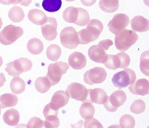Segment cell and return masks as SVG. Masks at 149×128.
<instances>
[{
	"instance_id": "6da1fadb",
	"label": "cell",
	"mask_w": 149,
	"mask_h": 128,
	"mask_svg": "<svg viewBox=\"0 0 149 128\" xmlns=\"http://www.w3.org/2000/svg\"><path fill=\"white\" fill-rule=\"evenodd\" d=\"M137 40H138V35L136 31L124 29L123 31L115 35L114 43L119 51L125 52L129 50L131 46H133L137 42Z\"/></svg>"
},
{
	"instance_id": "7a4b0ae2",
	"label": "cell",
	"mask_w": 149,
	"mask_h": 128,
	"mask_svg": "<svg viewBox=\"0 0 149 128\" xmlns=\"http://www.w3.org/2000/svg\"><path fill=\"white\" fill-rule=\"evenodd\" d=\"M68 68H69L68 64L64 62L56 61L55 63L49 65L46 78L50 80L52 86H54L60 82L62 76L68 71Z\"/></svg>"
},
{
	"instance_id": "3957f363",
	"label": "cell",
	"mask_w": 149,
	"mask_h": 128,
	"mask_svg": "<svg viewBox=\"0 0 149 128\" xmlns=\"http://www.w3.org/2000/svg\"><path fill=\"white\" fill-rule=\"evenodd\" d=\"M136 80V75L133 69L125 68L123 71L116 73L112 77V84L118 89H124Z\"/></svg>"
},
{
	"instance_id": "277c9868",
	"label": "cell",
	"mask_w": 149,
	"mask_h": 128,
	"mask_svg": "<svg viewBox=\"0 0 149 128\" xmlns=\"http://www.w3.org/2000/svg\"><path fill=\"white\" fill-rule=\"evenodd\" d=\"M23 34V29L21 27L8 25L0 32V43L9 45L19 40Z\"/></svg>"
},
{
	"instance_id": "5b68a950",
	"label": "cell",
	"mask_w": 149,
	"mask_h": 128,
	"mask_svg": "<svg viewBox=\"0 0 149 128\" xmlns=\"http://www.w3.org/2000/svg\"><path fill=\"white\" fill-rule=\"evenodd\" d=\"M60 41L63 46L67 49H76L78 46L77 32L73 27H65L60 33Z\"/></svg>"
},
{
	"instance_id": "8992f818",
	"label": "cell",
	"mask_w": 149,
	"mask_h": 128,
	"mask_svg": "<svg viewBox=\"0 0 149 128\" xmlns=\"http://www.w3.org/2000/svg\"><path fill=\"white\" fill-rule=\"evenodd\" d=\"M107 78V72L101 67H95L87 71L84 75V81L88 85L100 84Z\"/></svg>"
},
{
	"instance_id": "52a82bcc",
	"label": "cell",
	"mask_w": 149,
	"mask_h": 128,
	"mask_svg": "<svg viewBox=\"0 0 149 128\" xmlns=\"http://www.w3.org/2000/svg\"><path fill=\"white\" fill-rule=\"evenodd\" d=\"M130 23V19L125 14H116L113 17L112 20L109 22L108 27L109 30L113 34H118L123 31Z\"/></svg>"
},
{
	"instance_id": "ba28073f",
	"label": "cell",
	"mask_w": 149,
	"mask_h": 128,
	"mask_svg": "<svg viewBox=\"0 0 149 128\" xmlns=\"http://www.w3.org/2000/svg\"><path fill=\"white\" fill-rule=\"evenodd\" d=\"M66 92L69 95V97L79 101H86L88 96V90L85 86L76 82L71 83L67 87Z\"/></svg>"
},
{
	"instance_id": "9c48e42d",
	"label": "cell",
	"mask_w": 149,
	"mask_h": 128,
	"mask_svg": "<svg viewBox=\"0 0 149 128\" xmlns=\"http://www.w3.org/2000/svg\"><path fill=\"white\" fill-rule=\"evenodd\" d=\"M42 33L45 40L54 41L57 36V21L54 18H47L46 22L42 25Z\"/></svg>"
},
{
	"instance_id": "30bf717a",
	"label": "cell",
	"mask_w": 149,
	"mask_h": 128,
	"mask_svg": "<svg viewBox=\"0 0 149 128\" xmlns=\"http://www.w3.org/2000/svg\"><path fill=\"white\" fill-rule=\"evenodd\" d=\"M69 95L67 94L66 91L64 90H58L56 91L52 97L51 102L49 103L54 110H59L60 108L65 107L69 101Z\"/></svg>"
},
{
	"instance_id": "8fae6325",
	"label": "cell",
	"mask_w": 149,
	"mask_h": 128,
	"mask_svg": "<svg viewBox=\"0 0 149 128\" xmlns=\"http://www.w3.org/2000/svg\"><path fill=\"white\" fill-rule=\"evenodd\" d=\"M129 86V90L134 95L146 96L149 93V82L147 79L142 78L135 80L133 84Z\"/></svg>"
},
{
	"instance_id": "7c38bea8",
	"label": "cell",
	"mask_w": 149,
	"mask_h": 128,
	"mask_svg": "<svg viewBox=\"0 0 149 128\" xmlns=\"http://www.w3.org/2000/svg\"><path fill=\"white\" fill-rule=\"evenodd\" d=\"M88 56L90 60L96 63L104 64L107 60L108 55L106 54L105 50L101 48L100 45H93L88 49Z\"/></svg>"
},
{
	"instance_id": "4fadbf2b",
	"label": "cell",
	"mask_w": 149,
	"mask_h": 128,
	"mask_svg": "<svg viewBox=\"0 0 149 128\" xmlns=\"http://www.w3.org/2000/svg\"><path fill=\"white\" fill-rule=\"evenodd\" d=\"M86 65H87V58L79 52H74L68 58V66H70L74 70H80L84 68Z\"/></svg>"
},
{
	"instance_id": "5bb4252c",
	"label": "cell",
	"mask_w": 149,
	"mask_h": 128,
	"mask_svg": "<svg viewBox=\"0 0 149 128\" xmlns=\"http://www.w3.org/2000/svg\"><path fill=\"white\" fill-rule=\"evenodd\" d=\"M131 26L133 31L138 32H145L147 31L149 29V22L148 20L142 16H136L131 20Z\"/></svg>"
},
{
	"instance_id": "9a60e30c",
	"label": "cell",
	"mask_w": 149,
	"mask_h": 128,
	"mask_svg": "<svg viewBox=\"0 0 149 128\" xmlns=\"http://www.w3.org/2000/svg\"><path fill=\"white\" fill-rule=\"evenodd\" d=\"M88 95L90 101L96 104H103L108 98L107 93L102 89L88 90Z\"/></svg>"
},
{
	"instance_id": "2e32d148",
	"label": "cell",
	"mask_w": 149,
	"mask_h": 128,
	"mask_svg": "<svg viewBox=\"0 0 149 128\" xmlns=\"http://www.w3.org/2000/svg\"><path fill=\"white\" fill-rule=\"evenodd\" d=\"M28 18L31 22L36 25H42L47 20V16L40 9H31L28 14Z\"/></svg>"
},
{
	"instance_id": "e0dca14e",
	"label": "cell",
	"mask_w": 149,
	"mask_h": 128,
	"mask_svg": "<svg viewBox=\"0 0 149 128\" xmlns=\"http://www.w3.org/2000/svg\"><path fill=\"white\" fill-rule=\"evenodd\" d=\"M79 113L81 117L85 120L93 118V116L95 114V107L93 106L92 102L90 101V100H86L84 101L83 104L80 106Z\"/></svg>"
},
{
	"instance_id": "ac0fdd59",
	"label": "cell",
	"mask_w": 149,
	"mask_h": 128,
	"mask_svg": "<svg viewBox=\"0 0 149 128\" xmlns=\"http://www.w3.org/2000/svg\"><path fill=\"white\" fill-rule=\"evenodd\" d=\"M19 113L15 109H9L3 115V120L9 126H16L19 122Z\"/></svg>"
},
{
	"instance_id": "d6986e66",
	"label": "cell",
	"mask_w": 149,
	"mask_h": 128,
	"mask_svg": "<svg viewBox=\"0 0 149 128\" xmlns=\"http://www.w3.org/2000/svg\"><path fill=\"white\" fill-rule=\"evenodd\" d=\"M126 99H127V96H126L125 92L123 90L114 91L110 97H108V100L110 101V102L114 107L117 108L123 105L124 102L126 101Z\"/></svg>"
},
{
	"instance_id": "ffe728a7",
	"label": "cell",
	"mask_w": 149,
	"mask_h": 128,
	"mask_svg": "<svg viewBox=\"0 0 149 128\" xmlns=\"http://www.w3.org/2000/svg\"><path fill=\"white\" fill-rule=\"evenodd\" d=\"M77 38H78V44L86 45L91 42H93V41H96L99 38V35H96V34L89 31L87 29H84V30H81L77 33Z\"/></svg>"
},
{
	"instance_id": "44dd1931",
	"label": "cell",
	"mask_w": 149,
	"mask_h": 128,
	"mask_svg": "<svg viewBox=\"0 0 149 128\" xmlns=\"http://www.w3.org/2000/svg\"><path fill=\"white\" fill-rule=\"evenodd\" d=\"M18 103V97L12 93H6L0 96V108L14 107Z\"/></svg>"
},
{
	"instance_id": "7402d4cb",
	"label": "cell",
	"mask_w": 149,
	"mask_h": 128,
	"mask_svg": "<svg viewBox=\"0 0 149 128\" xmlns=\"http://www.w3.org/2000/svg\"><path fill=\"white\" fill-rule=\"evenodd\" d=\"M13 66L16 68V70L21 75L22 73L31 70L32 67V63L31 60L27 59V58L21 57L13 61Z\"/></svg>"
},
{
	"instance_id": "603a6c76",
	"label": "cell",
	"mask_w": 149,
	"mask_h": 128,
	"mask_svg": "<svg viewBox=\"0 0 149 128\" xmlns=\"http://www.w3.org/2000/svg\"><path fill=\"white\" fill-rule=\"evenodd\" d=\"M27 49L32 55H40L43 51V43L40 39H31L27 43Z\"/></svg>"
},
{
	"instance_id": "cb8c5ba5",
	"label": "cell",
	"mask_w": 149,
	"mask_h": 128,
	"mask_svg": "<svg viewBox=\"0 0 149 128\" xmlns=\"http://www.w3.org/2000/svg\"><path fill=\"white\" fill-rule=\"evenodd\" d=\"M26 89V83L25 81L20 78L19 77H14V78L10 82V90L12 93L15 94H20L23 93Z\"/></svg>"
},
{
	"instance_id": "d4e9b609",
	"label": "cell",
	"mask_w": 149,
	"mask_h": 128,
	"mask_svg": "<svg viewBox=\"0 0 149 128\" xmlns=\"http://www.w3.org/2000/svg\"><path fill=\"white\" fill-rule=\"evenodd\" d=\"M100 8L107 13H112L119 8V0H100Z\"/></svg>"
},
{
	"instance_id": "484cf974",
	"label": "cell",
	"mask_w": 149,
	"mask_h": 128,
	"mask_svg": "<svg viewBox=\"0 0 149 128\" xmlns=\"http://www.w3.org/2000/svg\"><path fill=\"white\" fill-rule=\"evenodd\" d=\"M35 89L40 93H46L52 87L50 80L46 77L38 78L35 80Z\"/></svg>"
},
{
	"instance_id": "4316f807",
	"label": "cell",
	"mask_w": 149,
	"mask_h": 128,
	"mask_svg": "<svg viewBox=\"0 0 149 128\" xmlns=\"http://www.w3.org/2000/svg\"><path fill=\"white\" fill-rule=\"evenodd\" d=\"M62 7V0H43L42 8L47 12H57Z\"/></svg>"
},
{
	"instance_id": "83f0119b",
	"label": "cell",
	"mask_w": 149,
	"mask_h": 128,
	"mask_svg": "<svg viewBox=\"0 0 149 128\" xmlns=\"http://www.w3.org/2000/svg\"><path fill=\"white\" fill-rule=\"evenodd\" d=\"M78 16V8L74 7L67 8L64 13H63V18L64 20L67 23H74Z\"/></svg>"
},
{
	"instance_id": "f1b7e54d",
	"label": "cell",
	"mask_w": 149,
	"mask_h": 128,
	"mask_svg": "<svg viewBox=\"0 0 149 128\" xmlns=\"http://www.w3.org/2000/svg\"><path fill=\"white\" fill-rule=\"evenodd\" d=\"M8 17L10 20H12L13 22H20L24 20L25 14L21 8L18 7V6H14V7L9 10Z\"/></svg>"
},
{
	"instance_id": "f546056e",
	"label": "cell",
	"mask_w": 149,
	"mask_h": 128,
	"mask_svg": "<svg viewBox=\"0 0 149 128\" xmlns=\"http://www.w3.org/2000/svg\"><path fill=\"white\" fill-rule=\"evenodd\" d=\"M61 53H62V50L58 45L52 44L48 46L47 51H46V56L49 60L55 62L59 59V57L61 56Z\"/></svg>"
},
{
	"instance_id": "4dcf8cb0",
	"label": "cell",
	"mask_w": 149,
	"mask_h": 128,
	"mask_svg": "<svg viewBox=\"0 0 149 128\" xmlns=\"http://www.w3.org/2000/svg\"><path fill=\"white\" fill-rule=\"evenodd\" d=\"M87 30H88L89 31H91L92 33L96 34V35H99L103 31V24L102 22L99 20H89V21L87 24Z\"/></svg>"
},
{
	"instance_id": "1f68e13d",
	"label": "cell",
	"mask_w": 149,
	"mask_h": 128,
	"mask_svg": "<svg viewBox=\"0 0 149 128\" xmlns=\"http://www.w3.org/2000/svg\"><path fill=\"white\" fill-rule=\"evenodd\" d=\"M149 52L146 51L140 57V69L142 73L146 77L149 76Z\"/></svg>"
},
{
	"instance_id": "d6a6232c",
	"label": "cell",
	"mask_w": 149,
	"mask_h": 128,
	"mask_svg": "<svg viewBox=\"0 0 149 128\" xmlns=\"http://www.w3.org/2000/svg\"><path fill=\"white\" fill-rule=\"evenodd\" d=\"M88 21H89V14L88 11L83 8H78V16L74 24H77L78 26H85L88 24Z\"/></svg>"
},
{
	"instance_id": "836d02e7",
	"label": "cell",
	"mask_w": 149,
	"mask_h": 128,
	"mask_svg": "<svg viewBox=\"0 0 149 128\" xmlns=\"http://www.w3.org/2000/svg\"><path fill=\"white\" fill-rule=\"evenodd\" d=\"M104 65L107 68L111 69V70H115V69L120 68V60L117 55H108L107 60L104 63Z\"/></svg>"
},
{
	"instance_id": "e575fe53",
	"label": "cell",
	"mask_w": 149,
	"mask_h": 128,
	"mask_svg": "<svg viewBox=\"0 0 149 128\" xmlns=\"http://www.w3.org/2000/svg\"><path fill=\"white\" fill-rule=\"evenodd\" d=\"M120 126L123 128H133L135 126V120L132 115H123L120 119Z\"/></svg>"
},
{
	"instance_id": "d590c367",
	"label": "cell",
	"mask_w": 149,
	"mask_h": 128,
	"mask_svg": "<svg viewBox=\"0 0 149 128\" xmlns=\"http://www.w3.org/2000/svg\"><path fill=\"white\" fill-rule=\"evenodd\" d=\"M131 112L135 114H140L146 111V103L142 100H135L130 107Z\"/></svg>"
},
{
	"instance_id": "8d00e7d4",
	"label": "cell",
	"mask_w": 149,
	"mask_h": 128,
	"mask_svg": "<svg viewBox=\"0 0 149 128\" xmlns=\"http://www.w3.org/2000/svg\"><path fill=\"white\" fill-rule=\"evenodd\" d=\"M43 115L46 120H53L55 119L58 115V110H54V108H52L50 104H46L43 109Z\"/></svg>"
},
{
	"instance_id": "74e56055",
	"label": "cell",
	"mask_w": 149,
	"mask_h": 128,
	"mask_svg": "<svg viewBox=\"0 0 149 128\" xmlns=\"http://www.w3.org/2000/svg\"><path fill=\"white\" fill-rule=\"evenodd\" d=\"M116 55L118 56L120 60V68H123V69L127 68L131 62L130 56L127 54H125L124 52H121V53H119Z\"/></svg>"
},
{
	"instance_id": "f35d334b",
	"label": "cell",
	"mask_w": 149,
	"mask_h": 128,
	"mask_svg": "<svg viewBox=\"0 0 149 128\" xmlns=\"http://www.w3.org/2000/svg\"><path fill=\"white\" fill-rule=\"evenodd\" d=\"M82 124H83L84 127H88V128H93V127L101 128L102 127V125L100 123V122L94 118L87 119L85 122H82Z\"/></svg>"
},
{
	"instance_id": "ab89813d",
	"label": "cell",
	"mask_w": 149,
	"mask_h": 128,
	"mask_svg": "<svg viewBox=\"0 0 149 128\" xmlns=\"http://www.w3.org/2000/svg\"><path fill=\"white\" fill-rule=\"evenodd\" d=\"M27 127L29 128H42L43 127V121L38 117H33L31 118L29 123L27 124Z\"/></svg>"
},
{
	"instance_id": "60d3db41",
	"label": "cell",
	"mask_w": 149,
	"mask_h": 128,
	"mask_svg": "<svg viewBox=\"0 0 149 128\" xmlns=\"http://www.w3.org/2000/svg\"><path fill=\"white\" fill-rule=\"evenodd\" d=\"M60 125V121L58 117H56L55 119L53 120H45L43 122V127L46 128H55L58 127Z\"/></svg>"
},
{
	"instance_id": "b9f144b4",
	"label": "cell",
	"mask_w": 149,
	"mask_h": 128,
	"mask_svg": "<svg viewBox=\"0 0 149 128\" xmlns=\"http://www.w3.org/2000/svg\"><path fill=\"white\" fill-rule=\"evenodd\" d=\"M6 71L8 72V74L11 77H19L20 74L16 70V68L14 67L13 66V62H9L8 65H7V67H6Z\"/></svg>"
},
{
	"instance_id": "7bdbcfd3",
	"label": "cell",
	"mask_w": 149,
	"mask_h": 128,
	"mask_svg": "<svg viewBox=\"0 0 149 128\" xmlns=\"http://www.w3.org/2000/svg\"><path fill=\"white\" fill-rule=\"evenodd\" d=\"M99 45L100 46L101 48H103V49L106 51V50H108L109 48H110L111 46L113 45V42H112L111 40H110V39L103 40V41H101V42H100Z\"/></svg>"
},
{
	"instance_id": "ee69618b",
	"label": "cell",
	"mask_w": 149,
	"mask_h": 128,
	"mask_svg": "<svg viewBox=\"0 0 149 128\" xmlns=\"http://www.w3.org/2000/svg\"><path fill=\"white\" fill-rule=\"evenodd\" d=\"M104 104V107H105V109L108 111V112H111V113H114V112H116L117 111V107H114L112 104L110 102V101L108 100V98H107V100H106V101L103 103Z\"/></svg>"
},
{
	"instance_id": "f6af8a7d",
	"label": "cell",
	"mask_w": 149,
	"mask_h": 128,
	"mask_svg": "<svg viewBox=\"0 0 149 128\" xmlns=\"http://www.w3.org/2000/svg\"><path fill=\"white\" fill-rule=\"evenodd\" d=\"M21 0H0V3L2 5H18L20 4Z\"/></svg>"
},
{
	"instance_id": "bcb514c9",
	"label": "cell",
	"mask_w": 149,
	"mask_h": 128,
	"mask_svg": "<svg viewBox=\"0 0 149 128\" xmlns=\"http://www.w3.org/2000/svg\"><path fill=\"white\" fill-rule=\"evenodd\" d=\"M81 3L84 5V6H87V7H90V6H93L97 0H80Z\"/></svg>"
},
{
	"instance_id": "7dc6e473",
	"label": "cell",
	"mask_w": 149,
	"mask_h": 128,
	"mask_svg": "<svg viewBox=\"0 0 149 128\" xmlns=\"http://www.w3.org/2000/svg\"><path fill=\"white\" fill-rule=\"evenodd\" d=\"M5 82H6V77H5V75L3 73H0V88L4 86Z\"/></svg>"
},
{
	"instance_id": "c3c4849f",
	"label": "cell",
	"mask_w": 149,
	"mask_h": 128,
	"mask_svg": "<svg viewBox=\"0 0 149 128\" xmlns=\"http://www.w3.org/2000/svg\"><path fill=\"white\" fill-rule=\"evenodd\" d=\"M31 3V0H21L20 5L24 6V7H28Z\"/></svg>"
},
{
	"instance_id": "681fc988",
	"label": "cell",
	"mask_w": 149,
	"mask_h": 128,
	"mask_svg": "<svg viewBox=\"0 0 149 128\" xmlns=\"http://www.w3.org/2000/svg\"><path fill=\"white\" fill-rule=\"evenodd\" d=\"M2 64H3V59H2V57L0 56V66H2Z\"/></svg>"
},
{
	"instance_id": "f907efd6",
	"label": "cell",
	"mask_w": 149,
	"mask_h": 128,
	"mask_svg": "<svg viewBox=\"0 0 149 128\" xmlns=\"http://www.w3.org/2000/svg\"><path fill=\"white\" fill-rule=\"evenodd\" d=\"M2 24H3V21H2V19L0 18V29L2 28Z\"/></svg>"
},
{
	"instance_id": "816d5d0a",
	"label": "cell",
	"mask_w": 149,
	"mask_h": 128,
	"mask_svg": "<svg viewBox=\"0 0 149 128\" xmlns=\"http://www.w3.org/2000/svg\"><path fill=\"white\" fill-rule=\"evenodd\" d=\"M65 1H67V2H72V1H74V0H65Z\"/></svg>"
},
{
	"instance_id": "f5cc1de1",
	"label": "cell",
	"mask_w": 149,
	"mask_h": 128,
	"mask_svg": "<svg viewBox=\"0 0 149 128\" xmlns=\"http://www.w3.org/2000/svg\"><path fill=\"white\" fill-rule=\"evenodd\" d=\"M0 115H1V108H0Z\"/></svg>"
}]
</instances>
